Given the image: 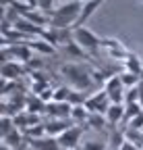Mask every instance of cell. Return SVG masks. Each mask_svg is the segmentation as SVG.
<instances>
[{
    "label": "cell",
    "instance_id": "cell-27",
    "mask_svg": "<svg viewBox=\"0 0 143 150\" xmlns=\"http://www.w3.org/2000/svg\"><path fill=\"white\" fill-rule=\"evenodd\" d=\"M83 150H106V144L98 142V140H91V142H85L83 144Z\"/></svg>",
    "mask_w": 143,
    "mask_h": 150
},
{
    "label": "cell",
    "instance_id": "cell-26",
    "mask_svg": "<svg viewBox=\"0 0 143 150\" xmlns=\"http://www.w3.org/2000/svg\"><path fill=\"white\" fill-rule=\"evenodd\" d=\"M17 88H19V83H17V81H10V79H2V88H0V92H2L4 96H6V94H10V90H17Z\"/></svg>",
    "mask_w": 143,
    "mask_h": 150
},
{
    "label": "cell",
    "instance_id": "cell-10",
    "mask_svg": "<svg viewBox=\"0 0 143 150\" xmlns=\"http://www.w3.org/2000/svg\"><path fill=\"white\" fill-rule=\"evenodd\" d=\"M25 140H27V146H31L35 150H62L58 138L44 136V138H38V140H29V138H25Z\"/></svg>",
    "mask_w": 143,
    "mask_h": 150
},
{
    "label": "cell",
    "instance_id": "cell-9",
    "mask_svg": "<svg viewBox=\"0 0 143 150\" xmlns=\"http://www.w3.org/2000/svg\"><path fill=\"white\" fill-rule=\"evenodd\" d=\"M73 125H77V123H73L70 119H48L46 121V134L50 138H60L64 131L70 129Z\"/></svg>",
    "mask_w": 143,
    "mask_h": 150
},
{
    "label": "cell",
    "instance_id": "cell-24",
    "mask_svg": "<svg viewBox=\"0 0 143 150\" xmlns=\"http://www.w3.org/2000/svg\"><path fill=\"white\" fill-rule=\"evenodd\" d=\"M85 100H87V96L81 92V90H73V94H70V104L73 106H81V104H85Z\"/></svg>",
    "mask_w": 143,
    "mask_h": 150
},
{
    "label": "cell",
    "instance_id": "cell-14",
    "mask_svg": "<svg viewBox=\"0 0 143 150\" xmlns=\"http://www.w3.org/2000/svg\"><path fill=\"white\" fill-rule=\"evenodd\" d=\"M29 46H31L33 52H40V54H46V56H50V54H54V52H56V48L52 46V44H48L46 40H42V38L29 40Z\"/></svg>",
    "mask_w": 143,
    "mask_h": 150
},
{
    "label": "cell",
    "instance_id": "cell-20",
    "mask_svg": "<svg viewBox=\"0 0 143 150\" xmlns=\"http://www.w3.org/2000/svg\"><path fill=\"white\" fill-rule=\"evenodd\" d=\"M141 112H143V106H141L139 102H135V104H124V121H122V123H129L133 117L141 115Z\"/></svg>",
    "mask_w": 143,
    "mask_h": 150
},
{
    "label": "cell",
    "instance_id": "cell-28",
    "mask_svg": "<svg viewBox=\"0 0 143 150\" xmlns=\"http://www.w3.org/2000/svg\"><path fill=\"white\" fill-rule=\"evenodd\" d=\"M129 127H133V129H139V131H143V112H141V115H137V117H133V119L129 121Z\"/></svg>",
    "mask_w": 143,
    "mask_h": 150
},
{
    "label": "cell",
    "instance_id": "cell-17",
    "mask_svg": "<svg viewBox=\"0 0 143 150\" xmlns=\"http://www.w3.org/2000/svg\"><path fill=\"white\" fill-rule=\"evenodd\" d=\"M87 125L91 129H96V131H104V127L108 125V121H106V115H102V112H89Z\"/></svg>",
    "mask_w": 143,
    "mask_h": 150
},
{
    "label": "cell",
    "instance_id": "cell-23",
    "mask_svg": "<svg viewBox=\"0 0 143 150\" xmlns=\"http://www.w3.org/2000/svg\"><path fill=\"white\" fill-rule=\"evenodd\" d=\"M139 102V86L137 88H129L124 92V104H135Z\"/></svg>",
    "mask_w": 143,
    "mask_h": 150
},
{
    "label": "cell",
    "instance_id": "cell-29",
    "mask_svg": "<svg viewBox=\"0 0 143 150\" xmlns=\"http://www.w3.org/2000/svg\"><path fill=\"white\" fill-rule=\"evenodd\" d=\"M13 2H15V0H0V6H2V11H4V8H8Z\"/></svg>",
    "mask_w": 143,
    "mask_h": 150
},
{
    "label": "cell",
    "instance_id": "cell-16",
    "mask_svg": "<svg viewBox=\"0 0 143 150\" xmlns=\"http://www.w3.org/2000/svg\"><path fill=\"white\" fill-rule=\"evenodd\" d=\"M87 119H89V110H87L85 104L73 106V110H70V121L77 123V125H83V123H87Z\"/></svg>",
    "mask_w": 143,
    "mask_h": 150
},
{
    "label": "cell",
    "instance_id": "cell-35",
    "mask_svg": "<svg viewBox=\"0 0 143 150\" xmlns=\"http://www.w3.org/2000/svg\"><path fill=\"white\" fill-rule=\"evenodd\" d=\"M139 2H143V0H139Z\"/></svg>",
    "mask_w": 143,
    "mask_h": 150
},
{
    "label": "cell",
    "instance_id": "cell-2",
    "mask_svg": "<svg viewBox=\"0 0 143 150\" xmlns=\"http://www.w3.org/2000/svg\"><path fill=\"white\" fill-rule=\"evenodd\" d=\"M73 40H75L89 56H96L98 50L102 48V38H100L96 31H91L89 27H85V25L73 29Z\"/></svg>",
    "mask_w": 143,
    "mask_h": 150
},
{
    "label": "cell",
    "instance_id": "cell-1",
    "mask_svg": "<svg viewBox=\"0 0 143 150\" xmlns=\"http://www.w3.org/2000/svg\"><path fill=\"white\" fill-rule=\"evenodd\" d=\"M60 73L64 75V79L73 90H91L96 83L91 79V69H87L81 63H64L60 67Z\"/></svg>",
    "mask_w": 143,
    "mask_h": 150
},
{
    "label": "cell",
    "instance_id": "cell-11",
    "mask_svg": "<svg viewBox=\"0 0 143 150\" xmlns=\"http://www.w3.org/2000/svg\"><path fill=\"white\" fill-rule=\"evenodd\" d=\"M13 48V56H15V61H19V63H29L33 59V50L29 46V42H19V44H10Z\"/></svg>",
    "mask_w": 143,
    "mask_h": 150
},
{
    "label": "cell",
    "instance_id": "cell-15",
    "mask_svg": "<svg viewBox=\"0 0 143 150\" xmlns=\"http://www.w3.org/2000/svg\"><path fill=\"white\" fill-rule=\"evenodd\" d=\"M46 104H48V102H44L38 94H35V96H27V106H25V110H27V112H33V115H40V112H46Z\"/></svg>",
    "mask_w": 143,
    "mask_h": 150
},
{
    "label": "cell",
    "instance_id": "cell-25",
    "mask_svg": "<svg viewBox=\"0 0 143 150\" xmlns=\"http://www.w3.org/2000/svg\"><path fill=\"white\" fill-rule=\"evenodd\" d=\"M54 2H56V0H38V8L42 13H46V15H52V11H54Z\"/></svg>",
    "mask_w": 143,
    "mask_h": 150
},
{
    "label": "cell",
    "instance_id": "cell-31",
    "mask_svg": "<svg viewBox=\"0 0 143 150\" xmlns=\"http://www.w3.org/2000/svg\"><path fill=\"white\" fill-rule=\"evenodd\" d=\"M25 2H27L31 8H38V0H25Z\"/></svg>",
    "mask_w": 143,
    "mask_h": 150
},
{
    "label": "cell",
    "instance_id": "cell-8",
    "mask_svg": "<svg viewBox=\"0 0 143 150\" xmlns=\"http://www.w3.org/2000/svg\"><path fill=\"white\" fill-rule=\"evenodd\" d=\"M70 110H73V104H70V102L50 100L46 104V115L50 119H70Z\"/></svg>",
    "mask_w": 143,
    "mask_h": 150
},
{
    "label": "cell",
    "instance_id": "cell-3",
    "mask_svg": "<svg viewBox=\"0 0 143 150\" xmlns=\"http://www.w3.org/2000/svg\"><path fill=\"white\" fill-rule=\"evenodd\" d=\"M104 90H106V94H108V98H110L112 104H124V92H127V88L122 86L120 73H114L112 77L106 81Z\"/></svg>",
    "mask_w": 143,
    "mask_h": 150
},
{
    "label": "cell",
    "instance_id": "cell-21",
    "mask_svg": "<svg viewBox=\"0 0 143 150\" xmlns=\"http://www.w3.org/2000/svg\"><path fill=\"white\" fill-rule=\"evenodd\" d=\"M13 129H17V125H15V119L13 117H2L0 119V136H8Z\"/></svg>",
    "mask_w": 143,
    "mask_h": 150
},
{
    "label": "cell",
    "instance_id": "cell-7",
    "mask_svg": "<svg viewBox=\"0 0 143 150\" xmlns=\"http://www.w3.org/2000/svg\"><path fill=\"white\" fill-rule=\"evenodd\" d=\"M29 73V67L25 63H19V61H10V63H2V79H10V81H17L19 77Z\"/></svg>",
    "mask_w": 143,
    "mask_h": 150
},
{
    "label": "cell",
    "instance_id": "cell-6",
    "mask_svg": "<svg viewBox=\"0 0 143 150\" xmlns=\"http://www.w3.org/2000/svg\"><path fill=\"white\" fill-rule=\"evenodd\" d=\"M102 48H106V52H108L110 59H118V61H124L131 54V50L122 42L114 40V38H102Z\"/></svg>",
    "mask_w": 143,
    "mask_h": 150
},
{
    "label": "cell",
    "instance_id": "cell-4",
    "mask_svg": "<svg viewBox=\"0 0 143 150\" xmlns=\"http://www.w3.org/2000/svg\"><path fill=\"white\" fill-rule=\"evenodd\" d=\"M85 106H87L89 112H102V115H106L108 108L112 106V102H110V98H108V94H106V90L102 88L100 92H93L91 96H87Z\"/></svg>",
    "mask_w": 143,
    "mask_h": 150
},
{
    "label": "cell",
    "instance_id": "cell-22",
    "mask_svg": "<svg viewBox=\"0 0 143 150\" xmlns=\"http://www.w3.org/2000/svg\"><path fill=\"white\" fill-rule=\"evenodd\" d=\"M124 134L122 131H112L110 134V146H112V150H120L122 146H124Z\"/></svg>",
    "mask_w": 143,
    "mask_h": 150
},
{
    "label": "cell",
    "instance_id": "cell-34",
    "mask_svg": "<svg viewBox=\"0 0 143 150\" xmlns=\"http://www.w3.org/2000/svg\"><path fill=\"white\" fill-rule=\"evenodd\" d=\"M81 2H87V0H81Z\"/></svg>",
    "mask_w": 143,
    "mask_h": 150
},
{
    "label": "cell",
    "instance_id": "cell-33",
    "mask_svg": "<svg viewBox=\"0 0 143 150\" xmlns=\"http://www.w3.org/2000/svg\"><path fill=\"white\" fill-rule=\"evenodd\" d=\"M75 150H83V148H75Z\"/></svg>",
    "mask_w": 143,
    "mask_h": 150
},
{
    "label": "cell",
    "instance_id": "cell-13",
    "mask_svg": "<svg viewBox=\"0 0 143 150\" xmlns=\"http://www.w3.org/2000/svg\"><path fill=\"white\" fill-rule=\"evenodd\" d=\"M122 63H124V71H131V73L143 75V61H141L139 54H133V52H131Z\"/></svg>",
    "mask_w": 143,
    "mask_h": 150
},
{
    "label": "cell",
    "instance_id": "cell-19",
    "mask_svg": "<svg viewBox=\"0 0 143 150\" xmlns=\"http://www.w3.org/2000/svg\"><path fill=\"white\" fill-rule=\"evenodd\" d=\"M70 94H73V88L70 86H58V88H54V100L56 102H68Z\"/></svg>",
    "mask_w": 143,
    "mask_h": 150
},
{
    "label": "cell",
    "instance_id": "cell-30",
    "mask_svg": "<svg viewBox=\"0 0 143 150\" xmlns=\"http://www.w3.org/2000/svg\"><path fill=\"white\" fill-rule=\"evenodd\" d=\"M139 104L143 106V81L139 83Z\"/></svg>",
    "mask_w": 143,
    "mask_h": 150
},
{
    "label": "cell",
    "instance_id": "cell-5",
    "mask_svg": "<svg viewBox=\"0 0 143 150\" xmlns=\"http://www.w3.org/2000/svg\"><path fill=\"white\" fill-rule=\"evenodd\" d=\"M83 129H87V123H83V125H73L70 129H66L64 134L58 138L60 148H62V150H75V148H79V140H81V136H83Z\"/></svg>",
    "mask_w": 143,
    "mask_h": 150
},
{
    "label": "cell",
    "instance_id": "cell-12",
    "mask_svg": "<svg viewBox=\"0 0 143 150\" xmlns=\"http://www.w3.org/2000/svg\"><path fill=\"white\" fill-rule=\"evenodd\" d=\"M106 121L108 125H118L124 121V104H112L106 112Z\"/></svg>",
    "mask_w": 143,
    "mask_h": 150
},
{
    "label": "cell",
    "instance_id": "cell-32",
    "mask_svg": "<svg viewBox=\"0 0 143 150\" xmlns=\"http://www.w3.org/2000/svg\"><path fill=\"white\" fill-rule=\"evenodd\" d=\"M25 150H35V148H31V146H27V148H25Z\"/></svg>",
    "mask_w": 143,
    "mask_h": 150
},
{
    "label": "cell",
    "instance_id": "cell-18",
    "mask_svg": "<svg viewBox=\"0 0 143 150\" xmlns=\"http://www.w3.org/2000/svg\"><path fill=\"white\" fill-rule=\"evenodd\" d=\"M120 79H122V86L129 90V88H137L143 81V75H137V73H131V71H122Z\"/></svg>",
    "mask_w": 143,
    "mask_h": 150
}]
</instances>
